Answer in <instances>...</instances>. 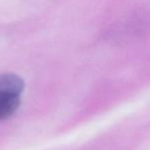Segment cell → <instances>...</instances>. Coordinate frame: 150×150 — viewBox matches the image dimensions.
Listing matches in <instances>:
<instances>
[{
  "label": "cell",
  "mask_w": 150,
  "mask_h": 150,
  "mask_svg": "<svg viewBox=\"0 0 150 150\" xmlns=\"http://www.w3.org/2000/svg\"><path fill=\"white\" fill-rule=\"evenodd\" d=\"M21 95L0 91V120L12 115L20 106Z\"/></svg>",
  "instance_id": "obj_1"
},
{
  "label": "cell",
  "mask_w": 150,
  "mask_h": 150,
  "mask_svg": "<svg viewBox=\"0 0 150 150\" xmlns=\"http://www.w3.org/2000/svg\"><path fill=\"white\" fill-rule=\"evenodd\" d=\"M25 87L22 78L14 74H4L0 76V91L21 95Z\"/></svg>",
  "instance_id": "obj_2"
}]
</instances>
